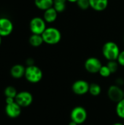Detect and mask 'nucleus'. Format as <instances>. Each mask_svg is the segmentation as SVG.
<instances>
[{
    "mask_svg": "<svg viewBox=\"0 0 124 125\" xmlns=\"http://www.w3.org/2000/svg\"><path fill=\"white\" fill-rule=\"evenodd\" d=\"M117 62H118L120 66L124 67V51H121L119 56L118 57Z\"/></svg>",
    "mask_w": 124,
    "mask_h": 125,
    "instance_id": "obj_24",
    "label": "nucleus"
},
{
    "mask_svg": "<svg viewBox=\"0 0 124 125\" xmlns=\"http://www.w3.org/2000/svg\"><path fill=\"white\" fill-rule=\"evenodd\" d=\"M121 51L118 44L113 41L106 42L102 47V55L107 61L117 60Z\"/></svg>",
    "mask_w": 124,
    "mask_h": 125,
    "instance_id": "obj_2",
    "label": "nucleus"
},
{
    "mask_svg": "<svg viewBox=\"0 0 124 125\" xmlns=\"http://www.w3.org/2000/svg\"><path fill=\"white\" fill-rule=\"evenodd\" d=\"M68 2H70V3H77V1L78 0H67Z\"/></svg>",
    "mask_w": 124,
    "mask_h": 125,
    "instance_id": "obj_30",
    "label": "nucleus"
},
{
    "mask_svg": "<svg viewBox=\"0 0 124 125\" xmlns=\"http://www.w3.org/2000/svg\"></svg>",
    "mask_w": 124,
    "mask_h": 125,
    "instance_id": "obj_33",
    "label": "nucleus"
},
{
    "mask_svg": "<svg viewBox=\"0 0 124 125\" xmlns=\"http://www.w3.org/2000/svg\"><path fill=\"white\" fill-rule=\"evenodd\" d=\"M87 117H88L87 111L83 106L75 107L70 113L71 120L76 122L78 125L83 124L86 121Z\"/></svg>",
    "mask_w": 124,
    "mask_h": 125,
    "instance_id": "obj_4",
    "label": "nucleus"
},
{
    "mask_svg": "<svg viewBox=\"0 0 124 125\" xmlns=\"http://www.w3.org/2000/svg\"><path fill=\"white\" fill-rule=\"evenodd\" d=\"M53 0H34L35 6L43 11L53 7Z\"/></svg>",
    "mask_w": 124,
    "mask_h": 125,
    "instance_id": "obj_15",
    "label": "nucleus"
},
{
    "mask_svg": "<svg viewBox=\"0 0 124 125\" xmlns=\"http://www.w3.org/2000/svg\"><path fill=\"white\" fill-rule=\"evenodd\" d=\"M24 77L28 82L31 83H37L42 79L43 73L39 67L34 64L27 66L26 67Z\"/></svg>",
    "mask_w": 124,
    "mask_h": 125,
    "instance_id": "obj_3",
    "label": "nucleus"
},
{
    "mask_svg": "<svg viewBox=\"0 0 124 125\" xmlns=\"http://www.w3.org/2000/svg\"><path fill=\"white\" fill-rule=\"evenodd\" d=\"M46 28V22L43 18L34 17L30 21L29 29L32 34H42Z\"/></svg>",
    "mask_w": 124,
    "mask_h": 125,
    "instance_id": "obj_5",
    "label": "nucleus"
},
{
    "mask_svg": "<svg viewBox=\"0 0 124 125\" xmlns=\"http://www.w3.org/2000/svg\"><path fill=\"white\" fill-rule=\"evenodd\" d=\"M102 66V62L96 57H89L84 63V67L86 70L91 74L99 73Z\"/></svg>",
    "mask_w": 124,
    "mask_h": 125,
    "instance_id": "obj_7",
    "label": "nucleus"
},
{
    "mask_svg": "<svg viewBox=\"0 0 124 125\" xmlns=\"http://www.w3.org/2000/svg\"><path fill=\"white\" fill-rule=\"evenodd\" d=\"M14 102H15V100L13 97H6V99H5L6 104H10V103H14Z\"/></svg>",
    "mask_w": 124,
    "mask_h": 125,
    "instance_id": "obj_26",
    "label": "nucleus"
},
{
    "mask_svg": "<svg viewBox=\"0 0 124 125\" xmlns=\"http://www.w3.org/2000/svg\"><path fill=\"white\" fill-rule=\"evenodd\" d=\"M76 4L78 7L83 10H86L90 7L89 0H78Z\"/></svg>",
    "mask_w": 124,
    "mask_h": 125,
    "instance_id": "obj_23",
    "label": "nucleus"
},
{
    "mask_svg": "<svg viewBox=\"0 0 124 125\" xmlns=\"http://www.w3.org/2000/svg\"><path fill=\"white\" fill-rule=\"evenodd\" d=\"M115 112L119 118L124 119V98L116 103Z\"/></svg>",
    "mask_w": 124,
    "mask_h": 125,
    "instance_id": "obj_18",
    "label": "nucleus"
},
{
    "mask_svg": "<svg viewBox=\"0 0 124 125\" xmlns=\"http://www.w3.org/2000/svg\"><path fill=\"white\" fill-rule=\"evenodd\" d=\"M77 125L76 122H73V121H72V120H71V122L69 123V125Z\"/></svg>",
    "mask_w": 124,
    "mask_h": 125,
    "instance_id": "obj_29",
    "label": "nucleus"
},
{
    "mask_svg": "<svg viewBox=\"0 0 124 125\" xmlns=\"http://www.w3.org/2000/svg\"><path fill=\"white\" fill-rule=\"evenodd\" d=\"M53 7L58 13H61L66 10V3L64 2H54Z\"/></svg>",
    "mask_w": 124,
    "mask_h": 125,
    "instance_id": "obj_22",
    "label": "nucleus"
},
{
    "mask_svg": "<svg viewBox=\"0 0 124 125\" xmlns=\"http://www.w3.org/2000/svg\"><path fill=\"white\" fill-rule=\"evenodd\" d=\"M15 100L21 108H26L32 104L34 97L31 92L28 91H21L18 92Z\"/></svg>",
    "mask_w": 124,
    "mask_h": 125,
    "instance_id": "obj_6",
    "label": "nucleus"
},
{
    "mask_svg": "<svg viewBox=\"0 0 124 125\" xmlns=\"http://www.w3.org/2000/svg\"><path fill=\"white\" fill-rule=\"evenodd\" d=\"M4 94L6 97H13V98H15V97H16V95L18 94V92H17V89L14 86H7L4 89Z\"/></svg>",
    "mask_w": 124,
    "mask_h": 125,
    "instance_id": "obj_19",
    "label": "nucleus"
},
{
    "mask_svg": "<svg viewBox=\"0 0 124 125\" xmlns=\"http://www.w3.org/2000/svg\"><path fill=\"white\" fill-rule=\"evenodd\" d=\"M22 108L16 103L14 102L10 104H6L5 114L10 119H16L20 116Z\"/></svg>",
    "mask_w": 124,
    "mask_h": 125,
    "instance_id": "obj_11",
    "label": "nucleus"
},
{
    "mask_svg": "<svg viewBox=\"0 0 124 125\" xmlns=\"http://www.w3.org/2000/svg\"><path fill=\"white\" fill-rule=\"evenodd\" d=\"M13 23L7 18H0V35L3 37H7L11 34L13 31Z\"/></svg>",
    "mask_w": 124,
    "mask_h": 125,
    "instance_id": "obj_10",
    "label": "nucleus"
},
{
    "mask_svg": "<svg viewBox=\"0 0 124 125\" xmlns=\"http://www.w3.org/2000/svg\"></svg>",
    "mask_w": 124,
    "mask_h": 125,
    "instance_id": "obj_34",
    "label": "nucleus"
},
{
    "mask_svg": "<svg viewBox=\"0 0 124 125\" xmlns=\"http://www.w3.org/2000/svg\"><path fill=\"white\" fill-rule=\"evenodd\" d=\"M26 67L22 64H15L10 69V75L15 79H20L24 77Z\"/></svg>",
    "mask_w": 124,
    "mask_h": 125,
    "instance_id": "obj_12",
    "label": "nucleus"
},
{
    "mask_svg": "<svg viewBox=\"0 0 124 125\" xmlns=\"http://www.w3.org/2000/svg\"><path fill=\"white\" fill-rule=\"evenodd\" d=\"M124 80L123 78H117V80H116V82H115V84L116 85H118V86H121L122 85H124Z\"/></svg>",
    "mask_w": 124,
    "mask_h": 125,
    "instance_id": "obj_25",
    "label": "nucleus"
},
{
    "mask_svg": "<svg viewBox=\"0 0 124 125\" xmlns=\"http://www.w3.org/2000/svg\"><path fill=\"white\" fill-rule=\"evenodd\" d=\"M101 92H102V87L99 83H90L88 93L91 95H92L93 97H97L101 94Z\"/></svg>",
    "mask_w": 124,
    "mask_h": 125,
    "instance_id": "obj_17",
    "label": "nucleus"
},
{
    "mask_svg": "<svg viewBox=\"0 0 124 125\" xmlns=\"http://www.w3.org/2000/svg\"><path fill=\"white\" fill-rule=\"evenodd\" d=\"M1 37H2L0 35V45H1Z\"/></svg>",
    "mask_w": 124,
    "mask_h": 125,
    "instance_id": "obj_32",
    "label": "nucleus"
},
{
    "mask_svg": "<svg viewBox=\"0 0 124 125\" xmlns=\"http://www.w3.org/2000/svg\"><path fill=\"white\" fill-rule=\"evenodd\" d=\"M89 3L91 9L97 12H102L107 7L109 0H89Z\"/></svg>",
    "mask_w": 124,
    "mask_h": 125,
    "instance_id": "obj_13",
    "label": "nucleus"
},
{
    "mask_svg": "<svg viewBox=\"0 0 124 125\" xmlns=\"http://www.w3.org/2000/svg\"><path fill=\"white\" fill-rule=\"evenodd\" d=\"M107 66L109 67L111 73L114 74L118 71V67H119L120 65H119L118 62H117V60H113V61H108V62L107 64Z\"/></svg>",
    "mask_w": 124,
    "mask_h": 125,
    "instance_id": "obj_20",
    "label": "nucleus"
},
{
    "mask_svg": "<svg viewBox=\"0 0 124 125\" xmlns=\"http://www.w3.org/2000/svg\"><path fill=\"white\" fill-rule=\"evenodd\" d=\"M107 96L112 102L117 103L124 98V90L121 86L116 84L111 85L108 88Z\"/></svg>",
    "mask_w": 124,
    "mask_h": 125,
    "instance_id": "obj_8",
    "label": "nucleus"
},
{
    "mask_svg": "<svg viewBox=\"0 0 124 125\" xmlns=\"http://www.w3.org/2000/svg\"><path fill=\"white\" fill-rule=\"evenodd\" d=\"M58 12L57 11L54 9L53 7L46 10L44 11V14H43V18L45 21L46 23H51L56 21V20L57 19L58 17Z\"/></svg>",
    "mask_w": 124,
    "mask_h": 125,
    "instance_id": "obj_14",
    "label": "nucleus"
},
{
    "mask_svg": "<svg viewBox=\"0 0 124 125\" xmlns=\"http://www.w3.org/2000/svg\"><path fill=\"white\" fill-rule=\"evenodd\" d=\"M42 37L45 43L51 45H56L61 40V33L57 28L50 26L45 29L42 34Z\"/></svg>",
    "mask_w": 124,
    "mask_h": 125,
    "instance_id": "obj_1",
    "label": "nucleus"
},
{
    "mask_svg": "<svg viewBox=\"0 0 124 125\" xmlns=\"http://www.w3.org/2000/svg\"><path fill=\"white\" fill-rule=\"evenodd\" d=\"M90 83L85 80H77L72 85V90L77 95H84L88 93Z\"/></svg>",
    "mask_w": 124,
    "mask_h": 125,
    "instance_id": "obj_9",
    "label": "nucleus"
},
{
    "mask_svg": "<svg viewBox=\"0 0 124 125\" xmlns=\"http://www.w3.org/2000/svg\"><path fill=\"white\" fill-rule=\"evenodd\" d=\"M113 125H124V124L121 122H116V123H114Z\"/></svg>",
    "mask_w": 124,
    "mask_h": 125,
    "instance_id": "obj_31",
    "label": "nucleus"
},
{
    "mask_svg": "<svg viewBox=\"0 0 124 125\" xmlns=\"http://www.w3.org/2000/svg\"><path fill=\"white\" fill-rule=\"evenodd\" d=\"M29 44L34 48L39 47L43 42V39L42 37V34H32L29 39Z\"/></svg>",
    "mask_w": 124,
    "mask_h": 125,
    "instance_id": "obj_16",
    "label": "nucleus"
},
{
    "mask_svg": "<svg viewBox=\"0 0 124 125\" xmlns=\"http://www.w3.org/2000/svg\"><path fill=\"white\" fill-rule=\"evenodd\" d=\"M53 1L54 2H64V3H66L67 1V0H53Z\"/></svg>",
    "mask_w": 124,
    "mask_h": 125,
    "instance_id": "obj_28",
    "label": "nucleus"
},
{
    "mask_svg": "<svg viewBox=\"0 0 124 125\" xmlns=\"http://www.w3.org/2000/svg\"><path fill=\"white\" fill-rule=\"evenodd\" d=\"M26 64L27 66H31V65H34V62L31 58H29L26 60Z\"/></svg>",
    "mask_w": 124,
    "mask_h": 125,
    "instance_id": "obj_27",
    "label": "nucleus"
},
{
    "mask_svg": "<svg viewBox=\"0 0 124 125\" xmlns=\"http://www.w3.org/2000/svg\"><path fill=\"white\" fill-rule=\"evenodd\" d=\"M99 74L102 77V78H108L110 76V75L112 74L109 67L106 65H102L99 72Z\"/></svg>",
    "mask_w": 124,
    "mask_h": 125,
    "instance_id": "obj_21",
    "label": "nucleus"
}]
</instances>
